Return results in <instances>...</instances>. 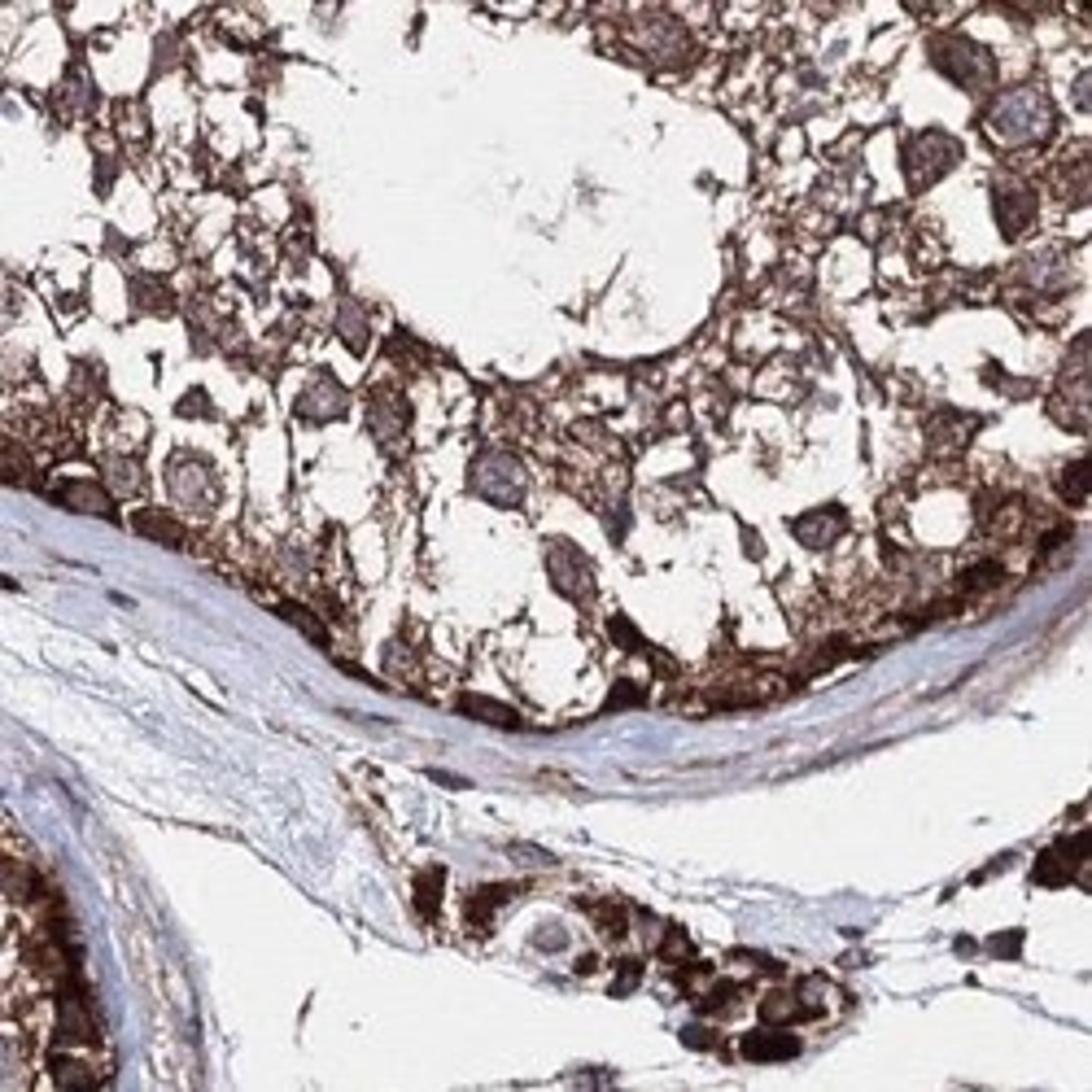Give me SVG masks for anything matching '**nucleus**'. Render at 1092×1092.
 I'll return each mask as SVG.
<instances>
[{
    "label": "nucleus",
    "instance_id": "f257e3e1",
    "mask_svg": "<svg viewBox=\"0 0 1092 1092\" xmlns=\"http://www.w3.org/2000/svg\"><path fill=\"white\" fill-rule=\"evenodd\" d=\"M799 1053V1040L795 1035H778V1031H752L743 1040V1058L752 1061H782Z\"/></svg>",
    "mask_w": 1092,
    "mask_h": 1092
},
{
    "label": "nucleus",
    "instance_id": "f03ea898",
    "mask_svg": "<svg viewBox=\"0 0 1092 1092\" xmlns=\"http://www.w3.org/2000/svg\"><path fill=\"white\" fill-rule=\"evenodd\" d=\"M70 502V507H83V511H97V516H109L114 507H109V498L100 494L97 485H66V494H62Z\"/></svg>",
    "mask_w": 1092,
    "mask_h": 1092
},
{
    "label": "nucleus",
    "instance_id": "7ed1b4c3",
    "mask_svg": "<svg viewBox=\"0 0 1092 1092\" xmlns=\"http://www.w3.org/2000/svg\"><path fill=\"white\" fill-rule=\"evenodd\" d=\"M459 708H464L467 717H481V721H494V726H516V712H507L502 703H490V699L467 695Z\"/></svg>",
    "mask_w": 1092,
    "mask_h": 1092
},
{
    "label": "nucleus",
    "instance_id": "20e7f679",
    "mask_svg": "<svg viewBox=\"0 0 1092 1092\" xmlns=\"http://www.w3.org/2000/svg\"><path fill=\"white\" fill-rule=\"evenodd\" d=\"M437 895H441V869H432V874H424V878H420V887H415V904H420L424 913H432V909H437Z\"/></svg>",
    "mask_w": 1092,
    "mask_h": 1092
}]
</instances>
